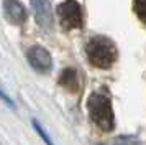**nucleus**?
Returning <instances> with one entry per match:
<instances>
[{"label": "nucleus", "mask_w": 146, "mask_h": 145, "mask_svg": "<svg viewBox=\"0 0 146 145\" xmlns=\"http://www.w3.org/2000/svg\"><path fill=\"white\" fill-rule=\"evenodd\" d=\"M87 109L92 122L104 132H110L115 125L113 109L108 96L104 92H92L87 99Z\"/></svg>", "instance_id": "nucleus-1"}, {"label": "nucleus", "mask_w": 146, "mask_h": 145, "mask_svg": "<svg viewBox=\"0 0 146 145\" xmlns=\"http://www.w3.org/2000/svg\"><path fill=\"white\" fill-rule=\"evenodd\" d=\"M87 58L90 61V64L100 69H107L113 64V61L117 59V50L115 45L105 36H94L89 40L86 46Z\"/></svg>", "instance_id": "nucleus-2"}, {"label": "nucleus", "mask_w": 146, "mask_h": 145, "mask_svg": "<svg viewBox=\"0 0 146 145\" xmlns=\"http://www.w3.org/2000/svg\"><path fill=\"white\" fill-rule=\"evenodd\" d=\"M58 15L62 26L67 30L82 26V8L76 0H64L58 5Z\"/></svg>", "instance_id": "nucleus-3"}, {"label": "nucleus", "mask_w": 146, "mask_h": 145, "mask_svg": "<svg viewBox=\"0 0 146 145\" xmlns=\"http://www.w3.org/2000/svg\"><path fill=\"white\" fill-rule=\"evenodd\" d=\"M27 58H28V63L40 72H48L53 66L51 54L43 46H31L27 53Z\"/></svg>", "instance_id": "nucleus-4"}, {"label": "nucleus", "mask_w": 146, "mask_h": 145, "mask_svg": "<svg viewBox=\"0 0 146 145\" xmlns=\"http://www.w3.org/2000/svg\"><path fill=\"white\" fill-rule=\"evenodd\" d=\"M31 7H33L36 23L43 30H49L53 25V8L49 0H31Z\"/></svg>", "instance_id": "nucleus-5"}, {"label": "nucleus", "mask_w": 146, "mask_h": 145, "mask_svg": "<svg viewBox=\"0 0 146 145\" xmlns=\"http://www.w3.org/2000/svg\"><path fill=\"white\" fill-rule=\"evenodd\" d=\"M3 12L10 23L21 25L27 20V10L18 0H3Z\"/></svg>", "instance_id": "nucleus-6"}, {"label": "nucleus", "mask_w": 146, "mask_h": 145, "mask_svg": "<svg viewBox=\"0 0 146 145\" xmlns=\"http://www.w3.org/2000/svg\"><path fill=\"white\" fill-rule=\"evenodd\" d=\"M59 84L64 86L66 89H69V91H72V92L77 91V89H79V78H77V72H76V69H72V68H67V69H64V71L61 72Z\"/></svg>", "instance_id": "nucleus-7"}, {"label": "nucleus", "mask_w": 146, "mask_h": 145, "mask_svg": "<svg viewBox=\"0 0 146 145\" xmlns=\"http://www.w3.org/2000/svg\"><path fill=\"white\" fill-rule=\"evenodd\" d=\"M133 8H135V13L138 15V18L143 23H146V0H135Z\"/></svg>", "instance_id": "nucleus-8"}, {"label": "nucleus", "mask_w": 146, "mask_h": 145, "mask_svg": "<svg viewBox=\"0 0 146 145\" xmlns=\"http://www.w3.org/2000/svg\"><path fill=\"white\" fill-rule=\"evenodd\" d=\"M113 145H143V144L135 137H118Z\"/></svg>", "instance_id": "nucleus-9"}, {"label": "nucleus", "mask_w": 146, "mask_h": 145, "mask_svg": "<svg viewBox=\"0 0 146 145\" xmlns=\"http://www.w3.org/2000/svg\"><path fill=\"white\" fill-rule=\"evenodd\" d=\"M33 127L36 129V132L40 134V137L43 138L44 142H46V145H54L53 142H51V138H49V135H48L46 132H44V129H43V127H41L40 124H38V120H33Z\"/></svg>", "instance_id": "nucleus-10"}, {"label": "nucleus", "mask_w": 146, "mask_h": 145, "mask_svg": "<svg viewBox=\"0 0 146 145\" xmlns=\"http://www.w3.org/2000/svg\"><path fill=\"white\" fill-rule=\"evenodd\" d=\"M0 97L3 99V101H5V102H7L8 105H10V107H13V102H12V99H10V97L7 96V94H5V91H3L2 87H0Z\"/></svg>", "instance_id": "nucleus-11"}]
</instances>
